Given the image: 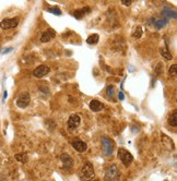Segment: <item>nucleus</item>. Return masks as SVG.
<instances>
[{"instance_id":"1","label":"nucleus","mask_w":177,"mask_h":181,"mask_svg":"<svg viewBox=\"0 0 177 181\" xmlns=\"http://www.w3.org/2000/svg\"><path fill=\"white\" fill-rule=\"evenodd\" d=\"M95 172H94L93 165L91 163H85L81 170L79 172V178L81 181H91L94 179Z\"/></svg>"},{"instance_id":"2","label":"nucleus","mask_w":177,"mask_h":181,"mask_svg":"<svg viewBox=\"0 0 177 181\" xmlns=\"http://www.w3.org/2000/svg\"><path fill=\"white\" fill-rule=\"evenodd\" d=\"M101 143H102L104 155H106V156L112 155L114 152V148H115V143H114L113 140L107 137H103L101 139Z\"/></svg>"},{"instance_id":"3","label":"nucleus","mask_w":177,"mask_h":181,"mask_svg":"<svg viewBox=\"0 0 177 181\" xmlns=\"http://www.w3.org/2000/svg\"><path fill=\"white\" fill-rule=\"evenodd\" d=\"M120 171L116 165H112L105 172V181H119Z\"/></svg>"},{"instance_id":"4","label":"nucleus","mask_w":177,"mask_h":181,"mask_svg":"<svg viewBox=\"0 0 177 181\" xmlns=\"http://www.w3.org/2000/svg\"><path fill=\"white\" fill-rule=\"evenodd\" d=\"M118 158L121 161L123 165L125 167H129L133 162V156L125 148H119L118 150Z\"/></svg>"},{"instance_id":"5","label":"nucleus","mask_w":177,"mask_h":181,"mask_svg":"<svg viewBox=\"0 0 177 181\" xmlns=\"http://www.w3.org/2000/svg\"><path fill=\"white\" fill-rule=\"evenodd\" d=\"M19 18H12V19H3L0 22V27L2 29H14L19 24Z\"/></svg>"},{"instance_id":"6","label":"nucleus","mask_w":177,"mask_h":181,"mask_svg":"<svg viewBox=\"0 0 177 181\" xmlns=\"http://www.w3.org/2000/svg\"><path fill=\"white\" fill-rule=\"evenodd\" d=\"M31 97H30V94L24 92V93H21L19 95V97L16 99V106L19 108H25L29 106Z\"/></svg>"},{"instance_id":"7","label":"nucleus","mask_w":177,"mask_h":181,"mask_svg":"<svg viewBox=\"0 0 177 181\" xmlns=\"http://www.w3.org/2000/svg\"><path fill=\"white\" fill-rule=\"evenodd\" d=\"M81 123V119H80V116L74 113V115H71L68 119V128L70 130H75L77 128L80 126Z\"/></svg>"},{"instance_id":"8","label":"nucleus","mask_w":177,"mask_h":181,"mask_svg":"<svg viewBox=\"0 0 177 181\" xmlns=\"http://www.w3.org/2000/svg\"><path fill=\"white\" fill-rule=\"evenodd\" d=\"M49 73V67L47 66H39L33 71V75L36 78H44L45 75H47Z\"/></svg>"},{"instance_id":"9","label":"nucleus","mask_w":177,"mask_h":181,"mask_svg":"<svg viewBox=\"0 0 177 181\" xmlns=\"http://www.w3.org/2000/svg\"><path fill=\"white\" fill-rule=\"evenodd\" d=\"M71 145L79 153L85 152L86 148H88V144L85 142H83V141H81V140H75V141H73V142L71 143Z\"/></svg>"},{"instance_id":"10","label":"nucleus","mask_w":177,"mask_h":181,"mask_svg":"<svg viewBox=\"0 0 177 181\" xmlns=\"http://www.w3.org/2000/svg\"><path fill=\"white\" fill-rule=\"evenodd\" d=\"M161 140H162V145L165 148H167L168 151H173L174 150V142L169 137H167L166 134L163 133L161 135Z\"/></svg>"},{"instance_id":"11","label":"nucleus","mask_w":177,"mask_h":181,"mask_svg":"<svg viewBox=\"0 0 177 181\" xmlns=\"http://www.w3.org/2000/svg\"><path fill=\"white\" fill-rule=\"evenodd\" d=\"M55 36H56V32H55L54 29H49L42 34V36H40V42H42V43H48L49 40H51L53 38H55Z\"/></svg>"},{"instance_id":"12","label":"nucleus","mask_w":177,"mask_h":181,"mask_svg":"<svg viewBox=\"0 0 177 181\" xmlns=\"http://www.w3.org/2000/svg\"><path fill=\"white\" fill-rule=\"evenodd\" d=\"M90 12H91V9H90L89 7H85V8H82V9L75 10V11L73 12V15H74V18H75V19L81 20L84 15L90 13Z\"/></svg>"},{"instance_id":"13","label":"nucleus","mask_w":177,"mask_h":181,"mask_svg":"<svg viewBox=\"0 0 177 181\" xmlns=\"http://www.w3.org/2000/svg\"><path fill=\"white\" fill-rule=\"evenodd\" d=\"M104 108V105L101 102H98L96 99H94L92 100L91 103H90V109L94 111V113H98V111H101V110H103Z\"/></svg>"},{"instance_id":"14","label":"nucleus","mask_w":177,"mask_h":181,"mask_svg":"<svg viewBox=\"0 0 177 181\" xmlns=\"http://www.w3.org/2000/svg\"><path fill=\"white\" fill-rule=\"evenodd\" d=\"M168 23V19H166L165 16H163L162 18H158V19L154 20V22H153V25H154V27L157 29H162V27H164L165 25Z\"/></svg>"},{"instance_id":"15","label":"nucleus","mask_w":177,"mask_h":181,"mask_svg":"<svg viewBox=\"0 0 177 181\" xmlns=\"http://www.w3.org/2000/svg\"><path fill=\"white\" fill-rule=\"evenodd\" d=\"M60 159H61V162L64 164V168H70V167L73 165V159L68 154H62L61 157H60Z\"/></svg>"},{"instance_id":"16","label":"nucleus","mask_w":177,"mask_h":181,"mask_svg":"<svg viewBox=\"0 0 177 181\" xmlns=\"http://www.w3.org/2000/svg\"><path fill=\"white\" fill-rule=\"evenodd\" d=\"M160 54H161V56H162L163 58L168 60V61L173 59V56H172V54H171V51L168 50V48H167L165 45L162 46V47H160Z\"/></svg>"},{"instance_id":"17","label":"nucleus","mask_w":177,"mask_h":181,"mask_svg":"<svg viewBox=\"0 0 177 181\" xmlns=\"http://www.w3.org/2000/svg\"><path fill=\"white\" fill-rule=\"evenodd\" d=\"M162 15L163 16H165L166 19H171V18H173V19H176V12L174 11V10H171L168 9V8H164L162 11Z\"/></svg>"},{"instance_id":"18","label":"nucleus","mask_w":177,"mask_h":181,"mask_svg":"<svg viewBox=\"0 0 177 181\" xmlns=\"http://www.w3.org/2000/svg\"><path fill=\"white\" fill-rule=\"evenodd\" d=\"M168 123L172 127H177V110H174L173 113L168 118Z\"/></svg>"},{"instance_id":"19","label":"nucleus","mask_w":177,"mask_h":181,"mask_svg":"<svg viewBox=\"0 0 177 181\" xmlns=\"http://www.w3.org/2000/svg\"><path fill=\"white\" fill-rule=\"evenodd\" d=\"M98 39H99L98 34H92L86 38V43H88L89 45H95L98 42Z\"/></svg>"},{"instance_id":"20","label":"nucleus","mask_w":177,"mask_h":181,"mask_svg":"<svg viewBox=\"0 0 177 181\" xmlns=\"http://www.w3.org/2000/svg\"><path fill=\"white\" fill-rule=\"evenodd\" d=\"M141 36H142V27H141V26H138L137 29H134V32L132 33V37L138 39V38H140Z\"/></svg>"},{"instance_id":"21","label":"nucleus","mask_w":177,"mask_h":181,"mask_svg":"<svg viewBox=\"0 0 177 181\" xmlns=\"http://www.w3.org/2000/svg\"><path fill=\"white\" fill-rule=\"evenodd\" d=\"M15 159L20 163H26L27 162V155L26 154H16L15 155Z\"/></svg>"},{"instance_id":"22","label":"nucleus","mask_w":177,"mask_h":181,"mask_svg":"<svg viewBox=\"0 0 177 181\" xmlns=\"http://www.w3.org/2000/svg\"><path fill=\"white\" fill-rule=\"evenodd\" d=\"M163 69H164L163 64L162 62H158V64L155 66V68H154V73H155V75H160L161 73H163Z\"/></svg>"},{"instance_id":"23","label":"nucleus","mask_w":177,"mask_h":181,"mask_svg":"<svg viewBox=\"0 0 177 181\" xmlns=\"http://www.w3.org/2000/svg\"><path fill=\"white\" fill-rule=\"evenodd\" d=\"M48 12L53 13V14H56V15L61 14V10L59 9V8H57V7H50V8H48Z\"/></svg>"},{"instance_id":"24","label":"nucleus","mask_w":177,"mask_h":181,"mask_svg":"<svg viewBox=\"0 0 177 181\" xmlns=\"http://www.w3.org/2000/svg\"><path fill=\"white\" fill-rule=\"evenodd\" d=\"M106 93H107V95L109 96V97L113 98L114 95H115V87H114L113 85L107 86V88H106Z\"/></svg>"},{"instance_id":"25","label":"nucleus","mask_w":177,"mask_h":181,"mask_svg":"<svg viewBox=\"0 0 177 181\" xmlns=\"http://www.w3.org/2000/svg\"><path fill=\"white\" fill-rule=\"evenodd\" d=\"M176 69H177V66L176 64H173L172 67L169 68V76H172V78H176Z\"/></svg>"},{"instance_id":"26","label":"nucleus","mask_w":177,"mask_h":181,"mask_svg":"<svg viewBox=\"0 0 177 181\" xmlns=\"http://www.w3.org/2000/svg\"><path fill=\"white\" fill-rule=\"evenodd\" d=\"M120 1H121V3H123V5H126V7H128V5H130L132 3V0H120Z\"/></svg>"},{"instance_id":"27","label":"nucleus","mask_w":177,"mask_h":181,"mask_svg":"<svg viewBox=\"0 0 177 181\" xmlns=\"http://www.w3.org/2000/svg\"><path fill=\"white\" fill-rule=\"evenodd\" d=\"M13 50V48L12 47H10V48H8V49H5V50H2V53L1 54L2 55H5V54H8V53H10V51H12Z\"/></svg>"},{"instance_id":"28","label":"nucleus","mask_w":177,"mask_h":181,"mask_svg":"<svg viewBox=\"0 0 177 181\" xmlns=\"http://www.w3.org/2000/svg\"><path fill=\"white\" fill-rule=\"evenodd\" d=\"M118 98H119V100H123L125 99V95H123V92H119L118 93Z\"/></svg>"},{"instance_id":"29","label":"nucleus","mask_w":177,"mask_h":181,"mask_svg":"<svg viewBox=\"0 0 177 181\" xmlns=\"http://www.w3.org/2000/svg\"><path fill=\"white\" fill-rule=\"evenodd\" d=\"M7 95H8V94H7V91H5V93H3V99H2V102H5V98H7Z\"/></svg>"}]
</instances>
